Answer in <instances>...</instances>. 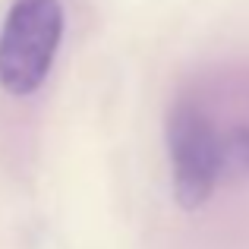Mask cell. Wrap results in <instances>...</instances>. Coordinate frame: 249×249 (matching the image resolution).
Segmentation results:
<instances>
[{"label": "cell", "mask_w": 249, "mask_h": 249, "mask_svg": "<svg viewBox=\"0 0 249 249\" xmlns=\"http://www.w3.org/2000/svg\"><path fill=\"white\" fill-rule=\"evenodd\" d=\"M170 186L180 208L196 212L221 186V129L193 98H177L164 117Z\"/></svg>", "instance_id": "obj_2"}, {"label": "cell", "mask_w": 249, "mask_h": 249, "mask_svg": "<svg viewBox=\"0 0 249 249\" xmlns=\"http://www.w3.org/2000/svg\"><path fill=\"white\" fill-rule=\"evenodd\" d=\"M249 177V126L221 133V183H240Z\"/></svg>", "instance_id": "obj_3"}, {"label": "cell", "mask_w": 249, "mask_h": 249, "mask_svg": "<svg viewBox=\"0 0 249 249\" xmlns=\"http://www.w3.org/2000/svg\"><path fill=\"white\" fill-rule=\"evenodd\" d=\"M63 41L60 0H13L0 25V89L29 98L44 85Z\"/></svg>", "instance_id": "obj_1"}]
</instances>
